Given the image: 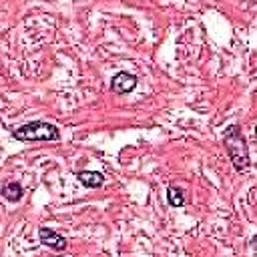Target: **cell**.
I'll list each match as a JSON object with an SVG mask.
<instances>
[{"label": "cell", "instance_id": "cell-1", "mask_svg": "<svg viewBox=\"0 0 257 257\" xmlns=\"http://www.w3.org/2000/svg\"><path fill=\"white\" fill-rule=\"evenodd\" d=\"M223 145H225V151H227L235 171H239V173L247 171L249 169V149H247V141H245V135L239 124H231L225 128Z\"/></svg>", "mask_w": 257, "mask_h": 257}, {"label": "cell", "instance_id": "cell-2", "mask_svg": "<svg viewBox=\"0 0 257 257\" xmlns=\"http://www.w3.org/2000/svg\"><path fill=\"white\" fill-rule=\"evenodd\" d=\"M12 137L16 141H26V143H32V141H58L60 139V131L52 122L32 120V122H26V124L14 128Z\"/></svg>", "mask_w": 257, "mask_h": 257}, {"label": "cell", "instance_id": "cell-3", "mask_svg": "<svg viewBox=\"0 0 257 257\" xmlns=\"http://www.w3.org/2000/svg\"><path fill=\"white\" fill-rule=\"evenodd\" d=\"M38 239H40L42 245H46V247H50L54 251H64L66 249V239L60 233H56L54 229H50V227H40L38 229Z\"/></svg>", "mask_w": 257, "mask_h": 257}, {"label": "cell", "instance_id": "cell-4", "mask_svg": "<svg viewBox=\"0 0 257 257\" xmlns=\"http://www.w3.org/2000/svg\"><path fill=\"white\" fill-rule=\"evenodd\" d=\"M137 86V76L128 72H116L110 80V90L116 94H126Z\"/></svg>", "mask_w": 257, "mask_h": 257}, {"label": "cell", "instance_id": "cell-5", "mask_svg": "<svg viewBox=\"0 0 257 257\" xmlns=\"http://www.w3.org/2000/svg\"><path fill=\"white\" fill-rule=\"evenodd\" d=\"M76 177H78V181H80L84 187H88V189H96V187H100V185L104 183V177H102L98 171H80Z\"/></svg>", "mask_w": 257, "mask_h": 257}, {"label": "cell", "instance_id": "cell-6", "mask_svg": "<svg viewBox=\"0 0 257 257\" xmlns=\"http://www.w3.org/2000/svg\"><path fill=\"white\" fill-rule=\"evenodd\" d=\"M2 197H4L6 201H12V203L20 201V199H22V185L16 183V181L4 183V185H2Z\"/></svg>", "mask_w": 257, "mask_h": 257}, {"label": "cell", "instance_id": "cell-7", "mask_svg": "<svg viewBox=\"0 0 257 257\" xmlns=\"http://www.w3.org/2000/svg\"><path fill=\"white\" fill-rule=\"evenodd\" d=\"M167 201H169L171 207H183V205H185V195H183V191H181L179 187L171 185V187L167 189Z\"/></svg>", "mask_w": 257, "mask_h": 257}, {"label": "cell", "instance_id": "cell-8", "mask_svg": "<svg viewBox=\"0 0 257 257\" xmlns=\"http://www.w3.org/2000/svg\"><path fill=\"white\" fill-rule=\"evenodd\" d=\"M251 247H253V251H257V235L251 239Z\"/></svg>", "mask_w": 257, "mask_h": 257}, {"label": "cell", "instance_id": "cell-9", "mask_svg": "<svg viewBox=\"0 0 257 257\" xmlns=\"http://www.w3.org/2000/svg\"><path fill=\"white\" fill-rule=\"evenodd\" d=\"M255 137H257V126H255Z\"/></svg>", "mask_w": 257, "mask_h": 257}]
</instances>
